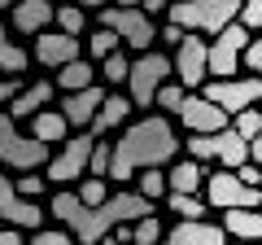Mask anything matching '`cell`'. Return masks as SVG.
<instances>
[{
  "label": "cell",
  "instance_id": "obj_39",
  "mask_svg": "<svg viewBox=\"0 0 262 245\" xmlns=\"http://www.w3.org/2000/svg\"><path fill=\"white\" fill-rule=\"evenodd\" d=\"M241 62H245V66H249L253 75L262 79V35H258V39H249V44H245V53H241Z\"/></svg>",
  "mask_w": 262,
  "mask_h": 245
},
{
  "label": "cell",
  "instance_id": "obj_47",
  "mask_svg": "<svg viewBox=\"0 0 262 245\" xmlns=\"http://www.w3.org/2000/svg\"><path fill=\"white\" fill-rule=\"evenodd\" d=\"M79 5H96V9H101V5H110V0H79Z\"/></svg>",
  "mask_w": 262,
  "mask_h": 245
},
{
  "label": "cell",
  "instance_id": "obj_50",
  "mask_svg": "<svg viewBox=\"0 0 262 245\" xmlns=\"http://www.w3.org/2000/svg\"><path fill=\"white\" fill-rule=\"evenodd\" d=\"M118 245H140V241H118Z\"/></svg>",
  "mask_w": 262,
  "mask_h": 245
},
{
  "label": "cell",
  "instance_id": "obj_23",
  "mask_svg": "<svg viewBox=\"0 0 262 245\" xmlns=\"http://www.w3.org/2000/svg\"><path fill=\"white\" fill-rule=\"evenodd\" d=\"M31 118H35V140H44V145L66 140V127H70V122L61 118V110H39V114H31Z\"/></svg>",
  "mask_w": 262,
  "mask_h": 245
},
{
  "label": "cell",
  "instance_id": "obj_11",
  "mask_svg": "<svg viewBox=\"0 0 262 245\" xmlns=\"http://www.w3.org/2000/svg\"><path fill=\"white\" fill-rule=\"evenodd\" d=\"M0 219L13 228H44V206H35L31 197H18V189L5 171H0Z\"/></svg>",
  "mask_w": 262,
  "mask_h": 245
},
{
  "label": "cell",
  "instance_id": "obj_34",
  "mask_svg": "<svg viewBox=\"0 0 262 245\" xmlns=\"http://www.w3.org/2000/svg\"><path fill=\"white\" fill-rule=\"evenodd\" d=\"M131 241H140V245L162 241V223H158V215H144V219H136V232H131Z\"/></svg>",
  "mask_w": 262,
  "mask_h": 245
},
{
  "label": "cell",
  "instance_id": "obj_54",
  "mask_svg": "<svg viewBox=\"0 0 262 245\" xmlns=\"http://www.w3.org/2000/svg\"><path fill=\"white\" fill-rule=\"evenodd\" d=\"M0 228H5V219H0Z\"/></svg>",
  "mask_w": 262,
  "mask_h": 245
},
{
  "label": "cell",
  "instance_id": "obj_7",
  "mask_svg": "<svg viewBox=\"0 0 262 245\" xmlns=\"http://www.w3.org/2000/svg\"><path fill=\"white\" fill-rule=\"evenodd\" d=\"M0 162H9L18 171H35L48 162V145L35 140V136H18L9 114H0Z\"/></svg>",
  "mask_w": 262,
  "mask_h": 245
},
{
  "label": "cell",
  "instance_id": "obj_44",
  "mask_svg": "<svg viewBox=\"0 0 262 245\" xmlns=\"http://www.w3.org/2000/svg\"><path fill=\"white\" fill-rule=\"evenodd\" d=\"M249 162H262V127H258V136L249 140Z\"/></svg>",
  "mask_w": 262,
  "mask_h": 245
},
{
  "label": "cell",
  "instance_id": "obj_28",
  "mask_svg": "<svg viewBox=\"0 0 262 245\" xmlns=\"http://www.w3.org/2000/svg\"><path fill=\"white\" fill-rule=\"evenodd\" d=\"M83 210V201H79V193H57L53 197V206H48V215L53 219H61V223H70V219Z\"/></svg>",
  "mask_w": 262,
  "mask_h": 245
},
{
  "label": "cell",
  "instance_id": "obj_4",
  "mask_svg": "<svg viewBox=\"0 0 262 245\" xmlns=\"http://www.w3.org/2000/svg\"><path fill=\"white\" fill-rule=\"evenodd\" d=\"M175 75V66H170L166 53H140L136 62H131L127 70V84H131V105H153V96H158V88L166 84V79Z\"/></svg>",
  "mask_w": 262,
  "mask_h": 245
},
{
  "label": "cell",
  "instance_id": "obj_48",
  "mask_svg": "<svg viewBox=\"0 0 262 245\" xmlns=\"http://www.w3.org/2000/svg\"><path fill=\"white\" fill-rule=\"evenodd\" d=\"M253 167H258V189H262V162H253Z\"/></svg>",
  "mask_w": 262,
  "mask_h": 245
},
{
  "label": "cell",
  "instance_id": "obj_33",
  "mask_svg": "<svg viewBox=\"0 0 262 245\" xmlns=\"http://www.w3.org/2000/svg\"><path fill=\"white\" fill-rule=\"evenodd\" d=\"M127 70H131V62L122 53H110V57H101V75L110 79V84H122L127 79Z\"/></svg>",
  "mask_w": 262,
  "mask_h": 245
},
{
  "label": "cell",
  "instance_id": "obj_51",
  "mask_svg": "<svg viewBox=\"0 0 262 245\" xmlns=\"http://www.w3.org/2000/svg\"><path fill=\"white\" fill-rule=\"evenodd\" d=\"M0 9H9V0H0Z\"/></svg>",
  "mask_w": 262,
  "mask_h": 245
},
{
  "label": "cell",
  "instance_id": "obj_16",
  "mask_svg": "<svg viewBox=\"0 0 262 245\" xmlns=\"http://www.w3.org/2000/svg\"><path fill=\"white\" fill-rule=\"evenodd\" d=\"M53 5H48V0H13V27L22 31V35H39V31L48 27V22H53Z\"/></svg>",
  "mask_w": 262,
  "mask_h": 245
},
{
  "label": "cell",
  "instance_id": "obj_29",
  "mask_svg": "<svg viewBox=\"0 0 262 245\" xmlns=\"http://www.w3.org/2000/svg\"><path fill=\"white\" fill-rule=\"evenodd\" d=\"M27 66H31V57L22 53L18 44H9V39H5V44H0V70H9V75H22Z\"/></svg>",
  "mask_w": 262,
  "mask_h": 245
},
{
  "label": "cell",
  "instance_id": "obj_37",
  "mask_svg": "<svg viewBox=\"0 0 262 245\" xmlns=\"http://www.w3.org/2000/svg\"><path fill=\"white\" fill-rule=\"evenodd\" d=\"M236 22H241V27H249V31H262V0H241Z\"/></svg>",
  "mask_w": 262,
  "mask_h": 245
},
{
  "label": "cell",
  "instance_id": "obj_45",
  "mask_svg": "<svg viewBox=\"0 0 262 245\" xmlns=\"http://www.w3.org/2000/svg\"><path fill=\"white\" fill-rule=\"evenodd\" d=\"M166 5H170V0H140L144 13H158V9H166Z\"/></svg>",
  "mask_w": 262,
  "mask_h": 245
},
{
  "label": "cell",
  "instance_id": "obj_1",
  "mask_svg": "<svg viewBox=\"0 0 262 245\" xmlns=\"http://www.w3.org/2000/svg\"><path fill=\"white\" fill-rule=\"evenodd\" d=\"M179 153V140H175V127H170L162 114H149V118L131 122L127 132L114 140V158H110V175L118 179H136V171L144 167H162Z\"/></svg>",
  "mask_w": 262,
  "mask_h": 245
},
{
  "label": "cell",
  "instance_id": "obj_38",
  "mask_svg": "<svg viewBox=\"0 0 262 245\" xmlns=\"http://www.w3.org/2000/svg\"><path fill=\"white\" fill-rule=\"evenodd\" d=\"M13 189H18V197L35 201L39 193H44V175H18V179H13Z\"/></svg>",
  "mask_w": 262,
  "mask_h": 245
},
{
  "label": "cell",
  "instance_id": "obj_49",
  "mask_svg": "<svg viewBox=\"0 0 262 245\" xmlns=\"http://www.w3.org/2000/svg\"><path fill=\"white\" fill-rule=\"evenodd\" d=\"M5 39H9V31H5V27H0V44H5Z\"/></svg>",
  "mask_w": 262,
  "mask_h": 245
},
{
  "label": "cell",
  "instance_id": "obj_15",
  "mask_svg": "<svg viewBox=\"0 0 262 245\" xmlns=\"http://www.w3.org/2000/svg\"><path fill=\"white\" fill-rule=\"evenodd\" d=\"M101 101H105V92H101L96 84H92V88H79V92H70V96L61 101V118L70 122V127H92Z\"/></svg>",
  "mask_w": 262,
  "mask_h": 245
},
{
  "label": "cell",
  "instance_id": "obj_30",
  "mask_svg": "<svg viewBox=\"0 0 262 245\" xmlns=\"http://www.w3.org/2000/svg\"><path fill=\"white\" fill-rule=\"evenodd\" d=\"M110 158H114V145L110 140H96L92 145V158H88V175H110Z\"/></svg>",
  "mask_w": 262,
  "mask_h": 245
},
{
  "label": "cell",
  "instance_id": "obj_21",
  "mask_svg": "<svg viewBox=\"0 0 262 245\" xmlns=\"http://www.w3.org/2000/svg\"><path fill=\"white\" fill-rule=\"evenodd\" d=\"M206 184V167L196 158H184V162H175L170 167V175H166V193H196Z\"/></svg>",
  "mask_w": 262,
  "mask_h": 245
},
{
  "label": "cell",
  "instance_id": "obj_6",
  "mask_svg": "<svg viewBox=\"0 0 262 245\" xmlns=\"http://www.w3.org/2000/svg\"><path fill=\"white\" fill-rule=\"evenodd\" d=\"M201 96H206L210 105H219V110L232 118V114L258 105L262 79H258V75H249V79H236V75H232V79H210V84H201Z\"/></svg>",
  "mask_w": 262,
  "mask_h": 245
},
{
  "label": "cell",
  "instance_id": "obj_41",
  "mask_svg": "<svg viewBox=\"0 0 262 245\" xmlns=\"http://www.w3.org/2000/svg\"><path fill=\"white\" fill-rule=\"evenodd\" d=\"M22 88H27V84H22V75H9V79L0 75V101H9V96H18Z\"/></svg>",
  "mask_w": 262,
  "mask_h": 245
},
{
  "label": "cell",
  "instance_id": "obj_46",
  "mask_svg": "<svg viewBox=\"0 0 262 245\" xmlns=\"http://www.w3.org/2000/svg\"><path fill=\"white\" fill-rule=\"evenodd\" d=\"M118 9H140V0H114Z\"/></svg>",
  "mask_w": 262,
  "mask_h": 245
},
{
  "label": "cell",
  "instance_id": "obj_55",
  "mask_svg": "<svg viewBox=\"0 0 262 245\" xmlns=\"http://www.w3.org/2000/svg\"><path fill=\"white\" fill-rule=\"evenodd\" d=\"M258 206H262V197H258Z\"/></svg>",
  "mask_w": 262,
  "mask_h": 245
},
{
  "label": "cell",
  "instance_id": "obj_3",
  "mask_svg": "<svg viewBox=\"0 0 262 245\" xmlns=\"http://www.w3.org/2000/svg\"><path fill=\"white\" fill-rule=\"evenodd\" d=\"M236 13H241V0H175L170 5L175 27L184 31L196 27V31H210V35H219L227 22H236Z\"/></svg>",
  "mask_w": 262,
  "mask_h": 245
},
{
  "label": "cell",
  "instance_id": "obj_19",
  "mask_svg": "<svg viewBox=\"0 0 262 245\" xmlns=\"http://www.w3.org/2000/svg\"><path fill=\"white\" fill-rule=\"evenodd\" d=\"M214 158L223 162L227 171L245 167V162H249V140H245V136H236L232 127H223V132H214Z\"/></svg>",
  "mask_w": 262,
  "mask_h": 245
},
{
  "label": "cell",
  "instance_id": "obj_10",
  "mask_svg": "<svg viewBox=\"0 0 262 245\" xmlns=\"http://www.w3.org/2000/svg\"><path fill=\"white\" fill-rule=\"evenodd\" d=\"M92 145H96V136H92V132H79V136H70V140H61V153L44 162L48 179H53V184H66V179H79V175L88 171V158H92Z\"/></svg>",
  "mask_w": 262,
  "mask_h": 245
},
{
  "label": "cell",
  "instance_id": "obj_32",
  "mask_svg": "<svg viewBox=\"0 0 262 245\" xmlns=\"http://www.w3.org/2000/svg\"><path fill=\"white\" fill-rule=\"evenodd\" d=\"M105 197H110V193H105V179L101 175H88L83 184H79V201H83V206H101Z\"/></svg>",
  "mask_w": 262,
  "mask_h": 245
},
{
  "label": "cell",
  "instance_id": "obj_18",
  "mask_svg": "<svg viewBox=\"0 0 262 245\" xmlns=\"http://www.w3.org/2000/svg\"><path fill=\"white\" fill-rule=\"evenodd\" d=\"M127 114H131V96L105 92L101 110H96V118H92V136H105V132H114L118 122H127Z\"/></svg>",
  "mask_w": 262,
  "mask_h": 245
},
{
  "label": "cell",
  "instance_id": "obj_9",
  "mask_svg": "<svg viewBox=\"0 0 262 245\" xmlns=\"http://www.w3.org/2000/svg\"><path fill=\"white\" fill-rule=\"evenodd\" d=\"M262 189L245 184L236 171H219V175H206V201L219 210H241V206H258Z\"/></svg>",
  "mask_w": 262,
  "mask_h": 245
},
{
  "label": "cell",
  "instance_id": "obj_26",
  "mask_svg": "<svg viewBox=\"0 0 262 245\" xmlns=\"http://www.w3.org/2000/svg\"><path fill=\"white\" fill-rule=\"evenodd\" d=\"M258 127H262V110H258V105H249V110L232 114V132L245 136V140H253V136H258Z\"/></svg>",
  "mask_w": 262,
  "mask_h": 245
},
{
  "label": "cell",
  "instance_id": "obj_13",
  "mask_svg": "<svg viewBox=\"0 0 262 245\" xmlns=\"http://www.w3.org/2000/svg\"><path fill=\"white\" fill-rule=\"evenodd\" d=\"M75 57H79V35H66V31H39L35 35V62L39 66L61 70Z\"/></svg>",
  "mask_w": 262,
  "mask_h": 245
},
{
  "label": "cell",
  "instance_id": "obj_42",
  "mask_svg": "<svg viewBox=\"0 0 262 245\" xmlns=\"http://www.w3.org/2000/svg\"><path fill=\"white\" fill-rule=\"evenodd\" d=\"M0 245H31V241H27V236H22L18 228L9 223V228H0Z\"/></svg>",
  "mask_w": 262,
  "mask_h": 245
},
{
  "label": "cell",
  "instance_id": "obj_2",
  "mask_svg": "<svg viewBox=\"0 0 262 245\" xmlns=\"http://www.w3.org/2000/svg\"><path fill=\"white\" fill-rule=\"evenodd\" d=\"M144 215H153L149 197H140V193H114L101 206H83L66 228H70V236H75L79 245H101V236L110 232L114 223H131V219H144Z\"/></svg>",
  "mask_w": 262,
  "mask_h": 245
},
{
  "label": "cell",
  "instance_id": "obj_52",
  "mask_svg": "<svg viewBox=\"0 0 262 245\" xmlns=\"http://www.w3.org/2000/svg\"><path fill=\"white\" fill-rule=\"evenodd\" d=\"M236 245H249V241H236Z\"/></svg>",
  "mask_w": 262,
  "mask_h": 245
},
{
  "label": "cell",
  "instance_id": "obj_25",
  "mask_svg": "<svg viewBox=\"0 0 262 245\" xmlns=\"http://www.w3.org/2000/svg\"><path fill=\"white\" fill-rule=\"evenodd\" d=\"M136 179H140V197H149V201H158L162 193H166V175H162L158 167H144V171H136Z\"/></svg>",
  "mask_w": 262,
  "mask_h": 245
},
{
  "label": "cell",
  "instance_id": "obj_17",
  "mask_svg": "<svg viewBox=\"0 0 262 245\" xmlns=\"http://www.w3.org/2000/svg\"><path fill=\"white\" fill-rule=\"evenodd\" d=\"M223 232L236 241H262V210L258 206H241V210H223Z\"/></svg>",
  "mask_w": 262,
  "mask_h": 245
},
{
  "label": "cell",
  "instance_id": "obj_40",
  "mask_svg": "<svg viewBox=\"0 0 262 245\" xmlns=\"http://www.w3.org/2000/svg\"><path fill=\"white\" fill-rule=\"evenodd\" d=\"M31 245H79V241H75L70 232H44V228H39V232H35V241H31Z\"/></svg>",
  "mask_w": 262,
  "mask_h": 245
},
{
  "label": "cell",
  "instance_id": "obj_12",
  "mask_svg": "<svg viewBox=\"0 0 262 245\" xmlns=\"http://www.w3.org/2000/svg\"><path fill=\"white\" fill-rule=\"evenodd\" d=\"M206 39L201 35H188L184 31V39H179L175 44V62H170V66H175V75L184 79V88H201L206 84Z\"/></svg>",
  "mask_w": 262,
  "mask_h": 245
},
{
  "label": "cell",
  "instance_id": "obj_24",
  "mask_svg": "<svg viewBox=\"0 0 262 245\" xmlns=\"http://www.w3.org/2000/svg\"><path fill=\"white\" fill-rule=\"evenodd\" d=\"M166 206L179 219H206V201H196L192 193H166Z\"/></svg>",
  "mask_w": 262,
  "mask_h": 245
},
{
  "label": "cell",
  "instance_id": "obj_36",
  "mask_svg": "<svg viewBox=\"0 0 262 245\" xmlns=\"http://www.w3.org/2000/svg\"><path fill=\"white\" fill-rule=\"evenodd\" d=\"M88 48H92V57H110V53H118V35H114L110 27H101L92 39H88Z\"/></svg>",
  "mask_w": 262,
  "mask_h": 245
},
{
  "label": "cell",
  "instance_id": "obj_5",
  "mask_svg": "<svg viewBox=\"0 0 262 245\" xmlns=\"http://www.w3.org/2000/svg\"><path fill=\"white\" fill-rule=\"evenodd\" d=\"M249 27H241V22H227L223 31L214 35V44L206 48V75L214 79H232L236 70H241V53L245 44H249Z\"/></svg>",
  "mask_w": 262,
  "mask_h": 245
},
{
  "label": "cell",
  "instance_id": "obj_22",
  "mask_svg": "<svg viewBox=\"0 0 262 245\" xmlns=\"http://www.w3.org/2000/svg\"><path fill=\"white\" fill-rule=\"evenodd\" d=\"M57 84H61L66 92L92 88V84H96V66H92V62H83V57H75V62H66V66L57 70Z\"/></svg>",
  "mask_w": 262,
  "mask_h": 245
},
{
  "label": "cell",
  "instance_id": "obj_27",
  "mask_svg": "<svg viewBox=\"0 0 262 245\" xmlns=\"http://www.w3.org/2000/svg\"><path fill=\"white\" fill-rule=\"evenodd\" d=\"M53 22L66 31V35H79V31L88 27V18H83V9H79V5H61V9L53 13Z\"/></svg>",
  "mask_w": 262,
  "mask_h": 245
},
{
  "label": "cell",
  "instance_id": "obj_31",
  "mask_svg": "<svg viewBox=\"0 0 262 245\" xmlns=\"http://www.w3.org/2000/svg\"><path fill=\"white\" fill-rule=\"evenodd\" d=\"M184 149H188V158H196V162H210L214 158V136H206V132H192L184 140Z\"/></svg>",
  "mask_w": 262,
  "mask_h": 245
},
{
  "label": "cell",
  "instance_id": "obj_20",
  "mask_svg": "<svg viewBox=\"0 0 262 245\" xmlns=\"http://www.w3.org/2000/svg\"><path fill=\"white\" fill-rule=\"evenodd\" d=\"M53 101V84L48 79H39V84H27L18 96H13L9 105V118H31V114H39V105Z\"/></svg>",
  "mask_w": 262,
  "mask_h": 245
},
{
  "label": "cell",
  "instance_id": "obj_35",
  "mask_svg": "<svg viewBox=\"0 0 262 245\" xmlns=\"http://www.w3.org/2000/svg\"><path fill=\"white\" fill-rule=\"evenodd\" d=\"M153 105H162V110H166V114H175L179 105H184V88H175V84H170V79H166V84L158 88V96H153Z\"/></svg>",
  "mask_w": 262,
  "mask_h": 245
},
{
  "label": "cell",
  "instance_id": "obj_56",
  "mask_svg": "<svg viewBox=\"0 0 262 245\" xmlns=\"http://www.w3.org/2000/svg\"><path fill=\"white\" fill-rule=\"evenodd\" d=\"M253 245H258V241H253Z\"/></svg>",
  "mask_w": 262,
  "mask_h": 245
},
{
  "label": "cell",
  "instance_id": "obj_53",
  "mask_svg": "<svg viewBox=\"0 0 262 245\" xmlns=\"http://www.w3.org/2000/svg\"><path fill=\"white\" fill-rule=\"evenodd\" d=\"M258 110H262V96H258Z\"/></svg>",
  "mask_w": 262,
  "mask_h": 245
},
{
  "label": "cell",
  "instance_id": "obj_8",
  "mask_svg": "<svg viewBox=\"0 0 262 245\" xmlns=\"http://www.w3.org/2000/svg\"><path fill=\"white\" fill-rule=\"evenodd\" d=\"M101 27H110L118 39H127L131 48H140V53H149V44L158 39V31H153L149 13L144 9H118V5H101Z\"/></svg>",
  "mask_w": 262,
  "mask_h": 245
},
{
  "label": "cell",
  "instance_id": "obj_14",
  "mask_svg": "<svg viewBox=\"0 0 262 245\" xmlns=\"http://www.w3.org/2000/svg\"><path fill=\"white\" fill-rule=\"evenodd\" d=\"M175 118H184L188 132H206V136H214V132L227 127V114L219 110V105H210L206 96H184V105L175 110Z\"/></svg>",
  "mask_w": 262,
  "mask_h": 245
},
{
  "label": "cell",
  "instance_id": "obj_43",
  "mask_svg": "<svg viewBox=\"0 0 262 245\" xmlns=\"http://www.w3.org/2000/svg\"><path fill=\"white\" fill-rule=\"evenodd\" d=\"M158 39H166V44H179V39H184V27H175V22H166V27L158 31Z\"/></svg>",
  "mask_w": 262,
  "mask_h": 245
}]
</instances>
